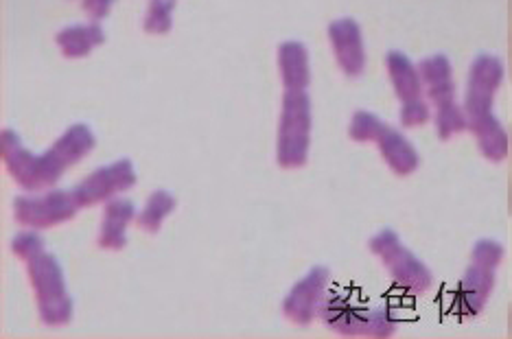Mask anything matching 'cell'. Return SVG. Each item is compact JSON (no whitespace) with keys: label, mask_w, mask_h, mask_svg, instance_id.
<instances>
[{"label":"cell","mask_w":512,"mask_h":339,"mask_svg":"<svg viewBox=\"0 0 512 339\" xmlns=\"http://www.w3.org/2000/svg\"><path fill=\"white\" fill-rule=\"evenodd\" d=\"M97 145L95 134L84 123H75L55 140V143L36 156L22 147V140L16 132L3 130L0 134V156L11 178L29 193L49 191L62 175L84 160Z\"/></svg>","instance_id":"6da1fadb"},{"label":"cell","mask_w":512,"mask_h":339,"mask_svg":"<svg viewBox=\"0 0 512 339\" xmlns=\"http://www.w3.org/2000/svg\"><path fill=\"white\" fill-rule=\"evenodd\" d=\"M502 81L504 62L491 53L477 55L469 68L462 105L464 116H467V130L475 136L480 154L493 165L504 162L510 151V134L493 110Z\"/></svg>","instance_id":"7a4b0ae2"},{"label":"cell","mask_w":512,"mask_h":339,"mask_svg":"<svg viewBox=\"0 0 512 339\" xmlns=\"http://www.w3.org/2000/svg\"><path fill=\"white\" fill-rule=\"evenodd\" d=\"M504 259V245L482 239L473 245L471 263L451 296V313L460 320L477 318L491 300L497 285V270Z\"/></svg>","instance_id":"3957f363"},{"label":"cell","mask_w":512,"mask_h":339,"mask_svg":"<svg viewBox=\"0 0 512 339\" xmlns=\"http://www.w3.org/2000/svg\"><path fill=\"white\" fill-rule=\"evenodd\" d=\"M318 318L342 337H392L399 329V320L386 307H368L351 296L331 291L322 302Z\"/></svg>","instance_id":"277c9868"},{"label":"cell","mask_w":512,"mask_h":339,"mask_svg":"<svg viewBox=\"0 0 512 339\" xmlns=\"http://www.w3.org/2000/svg\"><path fill=\"white\" fill-rule=\"evenodd\" d=\"M418 73L423 77L425 95L434 108L436 134L440 140H449L467 130V116L458 103V88L453 79V68L447 55H429L418 62Z\"/></svg>","instance_id":"5b68a950"},{"label":"cell","mask_w":512,"mask_h":339,"mask_svg":"<svg viewBox=\"0 0 512 339\" xmlns=\"http://www.w3.org/2000/svg\"><path fill=\"white\" fill-rule=\"evenodd\" d=\"M27 276L31 280L33 294H36V305L42 324L49 326V329H60V326L71 322L75 305L66 289L60 261L53 254L42 252L27 263Z\"/></svg>","instance_id":"8992f818"},{"label":"cell","mask_w":512,"mask_h":339,"mask_svg":"<svg viewBox=\"0 0 512 339\" xmlns=\"http://www.w3.org/2000/svg\"><path fill=\"white\" fill-rule=\"evenodd\" d=\"M278 119L276 160L283 169H300L309 160L311 99L307 90H285Z\"/></svg>","instance_id":"52a82bcc"},{"label":"cell","mask_w":512,"mask_h":339,"mask_svg":"<svg viewBox=\"0 0 512 339\" xmlns=\"http://www.w3.org/2000/svg\"><path fill=\"white\" fill-rule=\"evenodd\" d=\"M348 136L355 143H377L381 158L386 160V165L399 178L412 175L418 165H421V156H418V151L410 140L372 112L357 110L353 114L351 125H348Z\"/></svg>","instance_id":"ba28073f"},{"label":"cell","mask_w":512,"mask_h":339,"mask_svg":"<svg viewBox=\"0 0 512 339\" xmlns=\"http://www.w3.org/2000/svg\"><path fill=\"white\" fill-rule=\"evenodd\" d=\"M370 252L377 256L381 265L394 280V285L403 289L405 294L423 296L434 285V276L427 270V265L418 259L414 252H410L399 239L394 230L386 228L379 235L370 239Z\"/></svg>","instance_id":"9c48e42d"},{"label":"cell","mask_w":512,"mask_h":339,"mask_svg":"<svg viewBox=\"0 0 512 339\" xmlns=\"http://www.w3.org/2000/svg\"><path fill=\"white\" fill-rule=\"evenodd\" d=\"M386 68L392 81V88L401 101V125L407 130H418L432 119V105L425 99L423 77L418 73V66L410 62V57L401 51H390L386 55Z\"/></svg>","instance_id":"30bf717a"},{"label":"cell","mask_w":512,"mask_h":339,"mask_svg":"<svg viewBox=\"0 0 512 339\" xmlns=\"http://www.w3.org/2000/svg\"><path fill=\"white\" fill-rule=\"evenodd\" d=\"M73 191L49 189L40 195H20L14 200V217L22 228L49 230L71 221L79 213Z\"/></svg>","instance_id":"8fae6325"},{"label":"cell","mask_w":512,"mask_h":339,"mask_svg":"<svg viewBox=\"0 0 512 339\" xmlns=\"http://www.w3.org/2000/svg\"><path fill=\"white\" fill-rule=\"evenodd\" d=\"M134 184V165L127 158H121L112 162V165H106L86 175V178L73 189V195L79 208H90L114 200V197H119L121 193L130 191Z\"/></svg>","instance_id":"7c38bea8"},{"label":"cell","mask_w":512,"mask_h":339,"mask_svg":"<svg viewBox=\"0 0 512 339\" xmlns=\"http://www.w3.org/2000/svg\"><path fill=\"white\" fill-rule=\"evenodd\" d=\"M331 274L324 265H316L302 276L283 300V315L298 326H309L320 315L322 302L329 294Z\"/></svg>","instance_id":"4fadbf2b"},{"label":"cell","mask_w":512,"mask_h":339,"mask_svg":"<svg viewBox=\"0 0 512 339\" xmlns=\"http://www.w3.org/2000/svg\"><path fill=\"white\" fill-rule=\"evenodd\" d=\"M329 40L337 66L346 77H359L366 68L362 29L353 18H337L329 25Z\"/></svg>","instance_id":"5bb4252c"},{"label":"cell","mask_w":512,"mask_h":339,"mask_svg":"<svg viewBox=\"0 0 512 339\" xmlns=\"http://www.w3.org/2000/svg\"><path fill=\"white\" fill-rule=\"evenodd\" d=\"M136 217V206L130 200H125V197L119 195L106 202L97 237L99 248L108 252H121L123 248H127V228L132 226Z\"/></svg>","instance_id":"9a60e30c"},{"label":"cell","mask_w":512,"mask_h":339,"mask_svg":"<svg viewBox=\"0 0 512 339\" xmlns=\"http://www.w3.org/2000/svg\"><path fill=\"white\" fill-rule=\"evenodd\" d=\"M278 73L285 90H307L311 81L307 46L296 40L278 46Z\"/></svg>","instance_id":"2e32d148"},{"label":"cell","mask_w":512,"mask_h":339,"mask_svg":"<svg viewBox=\"0 0 512 339\" xmlns=\"http://www.w3.org/2000/svg\"><path fill=\"white\" fill-rule=\"evenodd\" d=\"M55 40L66 60H81L106 42V31H103L101 22H84V25L62 29Z\"/></svg>","instance_id":"e0dca14e"},{"label":"cell","mask_w":512,"mask_h":339,"mask_svg":"<svg viewBox=\"0 0 512 339\" xmlns=\"http://www.w3.org/2000/svg\"><path fill=\"white\" fill-rule=\"evenodd\" d=\"M178 202L169 191H154L149 195V200L145 202L143 210L136 217V226L143 232H149V235H156V232L165 224L167 217L176 210Z\"/></svg>","instance_id":"ac0fdd59"},{"label":"cell","mask_w":512,"mask_h":339,"mask_svg":"<svg viewBox=\"0 0 512 339\" xmlns=\"http://www.w3.org/2000/svg\"><path fill=\"white\" fill-rule=\"evenodd\" d=\"M173 9L176 0H149L143 29L151 35H165L173 27Z\"/></svg>","instance_id":"d6986e66"},{"label":"cell","mask_w":512,"mask_h":339,"mask_svg":"<svg viewBox=\"0 0 512 339\" xmlns=\"http://www.w3.org/2000/svg\"><path fill=\"white\" fill-rule=\"evenodd\" d=\"M11 252H14L22 263H29L31 259H36L44 250V239L38 235V230H22L11 241Z\"/></svg>","instance_id":"ffe728a7"},{"label":"cell","mask_w":512,"mask_h":339,"mask_svg":"<svg viewBox=\"0 0 512 339\" xmlns=\"http://www.w3.org/2000/svg\"><path fill=\"white\" fill-rule=\"evenodd\" d=\"M114 7V0H81V9L90 18V22L106 20Z\"/></svg>","instance_id":"44dd1931"},{"label":"cell","mask_w":512,"mask_h":339,"mask_svg":"<svg viewBox=\"0 0 512 339\" xmlns=\"http://www.w3.org/2000/svg\"><path fill=\"white\" fill-rule=\"evenodd\" d=\"M508 70L512 79V0H508Z\"/></svg>","instance_id":"7402d4cb"},{"label":"cell","mask_w":512,"mask_h":339,"mask_svg":"<svg viewBox=\"0 0 512 339\" xmlns=\"http://www.w3.org/2000/svg\"><path fill=\"white\" fill-rule=\"evenodd\" d=\"M508 156H512V134H510V151H508ZM508 195H510L508 210H510V215H512V160H510V189H508Z\"/></svg>","instance_id":"603a6c76"}]
</instances>
